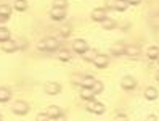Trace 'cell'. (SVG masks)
Returning a JSON list of instances; mask_svg holds the SVG:
<instances>
[{
  "label": "cell",
  "instance_id": "obj_1",
  "mask_svg": "<svg viewBox=\"0 0 159 121\" xmlns=\"http://www.w3.org/2000/svg\"><path fill=\"white\" fill-rule=\"evenodd\" d=\"M40 50H47V52H55V50H58L60 47V42L57 39H47L43 42H39V45H37Z\"/></svg>",
  "mask_w": 159,
  "mask_h": 121
},
{
  "label": "cell",
  "instance_id": "obj_2",
  "mask_svg": "<svg viewBox=\"0 0 159 121\" xmlns=\"http://www.w3.org/2000/svg\"><path fill=\"white\" fill-rule=\"evenodd\" d=\"M108 63H109V58L106 57L105 53H97V55H95V58H93V65H95L97 68H100V70L106 68V66H108Z\"/></svg>",
  "mask_w": 159,
  "mask_h": 121
},
{
  "label": "cell",
  "instance_id": "obj_3",
  "mask_svg": "<svg viewBox=\"0 0 159 121\" xmlns=\"http://www.w3.org/2000/svg\"><path fill=\"white\" fill-rule=\"evenodd\" d=\"M13 111H15L16 115L23 116V115H26L27 111H29V104H26L24 100H18L16 104L13 105Z\"/></svg>",
  "mask_w": 159,
  "mask_h": 121
},
{
  "label": "cell",
  "instance_id": "obj_4",
  "mask_svg": "<svg viewBox=\"0 0 159 121\" xmlns=\"http://www.w3.org/2000/svg\"><path fill=\"white\" fill-rule=\"evenodd\" d=\"M90 104H87V110L89 111H93V113L97 115H101L103 111H105V104H101V102H95V100H89Z\"/></svg>",
  "mask_w": 159,
  "mask_h": 121
},
{
  "label": "cell",
  "instance_id": "obj_5",
  "mask_svg": "<svg viewBox=\"0 0 159 121\" xmlns=\"http://www.w3.org/2000/svg\"><path fill=\"white\" fill-rule=\"evenodd\" d=\"M43 90L48 95H58L61 92V86L58 84V82H47V84L43 86Z\"/></svg>",
  "mask_w": 159,
  "mask_h": 121
},
{
  "label": "cell",
  "instance_id": "obj_6",
  "mask_svg": "<svg viewBox=\"0 0 159 121\" xmlns=\"http://www.w3.org/2000/svg\"><path fill=\"white\" fill-rule=\"evenodd\" d=\"M120 86H122L124 90H134L137 87V81L132 76H124L122 81H120Z\"/></svg>",
  "mask_w": 159,
  "mask_h": 121
},
{
  "label": "cell",
  "instance_id": "obj_7",
  "mask_svg": "<svg viewBox=\"0 0 159 121\" xmlns=\"http://www.w3.org/2000/svg\"><path fill=\"white\" fill-rule=\"evenodd\" d=\"M50 16L53 18L55 21H61L66 18V8H60V7H53L52 12H50Z\"/></svg>",
  "mask_w": 159,
  "mask_h": 121
},
{
  "label": "cell",
  "instance_id": "obj_8",
  "mask_svg": "<svg viewBox=\"0 0 159 121\" xmlns=\"http://www.w3.org/2000/svg\"><path fill=\"white\" fill-rule=\"evenodd\" d=\"M72 50L76 53H79V55H82L85 50H89V45H87V42L84 39H77V41H74V44H72Z\"/></svg>",
  "mask_w": 159,
  "mask_h": 121
},
{
  "label": "cell",
  "instance_id": "obj_9",
  "mask_svg": "<svg viewBox=\"0 0 159 121\" xmlns=\"http://www.w3.org/2000/svg\"><path fill=\"white\" fill-rule=\"evenodd\" d=\"M105 18H108L106 16V8H101V7H98V8H95V10L92 12V20L93 21H98V23H101Z\"/></svg>",
  "mask_w": 159,
  "mask_h": 121
},
{
  "label": "cell",
  "instance_id": "obj_10",
  "mask_svg": "<svg viewBox=\"0 0 159 121\" xmlns=\"http://www.w3.org/2000/svg\"><path fill=\"white\" fill-rule=\"evenodd\" d=\"M2 50H3V52H7V53H13V52H16V50H18V45H16V42H15V41L8 39V41L2 42Z\"/></svg>",
  "mask_w": 159,
  "mask_h": 121
},
{
  "label": "cell",
  "instance_id": "obj_11",
  "mask_svg": "<svg viewBox=\"0 0 159 121\" xmlns=\"http://www.w3.org/2000/svg\"><path fill=\"white\" fill-rule=\"evenodd\" d=\"M45 113L50 116V119H57L60 115H63V113H61V108H60V107H57V105H50L48 108H47Z\"/></svg>",
  "mask_w": 159,
  "mask_h": 121
},
{
  "label": "cell",
  "instance_id": "obj_12",
  "mask_svg": "<svg viewBox=\"0 0 159 121\" xmlns=\"http://www.w3.org/2000/svg\"><path fill=\"white\" fill-rule=\"evenodd\" d=\"M11 15V7L10 5H0V20L7 21Z\"/></svg>",
  "mask_w": 159,
  "mask_h": 121
},
{
  "label": "cell",
  "instance_id": "obj_13",
  "mask_svg": "<svg viewBox=\"0 0 159 121\" xmlns=\"http://www.w3.org/2000/svg\"><path fill=\"white\" fill-rule=\"evenodd\" d=\"M80 97L84 99V100H93L95 99V94H93V90H92V87H80Z\"/></svg>",
  "mask_w": 159,
  "mask_h": 121
},
{
  "label": "cell",
  "instance_id": "obj_14",
  "mask_svg": "<svg viewBox=\"0 0 159 121\" xmlns=\"http://www.w3.org/2000/svg\"><path fill=\"white\" fill-rule=\"evenodd\" d=\"M124 53L129 55V57H138V55H140V47H138V45H127Z\"/></svg>",
  "mask_w": 159,
  "mask_h": 121
},
{
  "label": "cell",
  "instance_id": "obj_15",
  "mask_svg": "<svg viewBox=\"0 0 159 121\" xmlns=\"http://www.w3.org/2000/svg\"><path fill=\"white\" fill-rule=\"evenodd\" d=\"M113 55H122L124 52H125V45L124 44H120V42H117V44H114L113 47H111V50H109Z\"/></svg>",
  "mask_w": 159,
  "mask_h": 121
},
{
  "label": "cell",
  "instance_id": "obj_16",
  "mask_svg": "<svg viewBox=\"0 0 159 121\" xmlns=\"http://www.w3.org/2000/svg\"><path fill=\"white\" fill-rule=\"evenodd\" d=\"M127 8H129V2H127V0H114V10L125 12Z\"/></svg>",
  "mask_w": 159,
  "mask_h": 121
},
{
  "label": "cell",
  "instance_id": "obj_17",
  "mask_svg": "<svg viewBox=\"0 0 159 121\" xmlns=\"http://www.w3.org/2000/svg\"><path fill=\"white\" fill-rule=\"evenodd\" d=\"M145 99H148V100L157 99V89H154V87H146V89H145Z\"/></svg>",
  "mask_w": 159,
  "mask_h": 121
},
{
  "label": "cell",
  "instance_id": "obj_18",
  "mask_svg": "<svg viewBox=\"0 0 159 121\" xmlns=\"http://www.w3.org/2000/svg\"><path fill=\"white\" fill-rule=\"evenodd\" d=\"M101 24H103V29H106V31H111V29H114V27H116V21L109 20V18H105V20L101 21Z\"/></svg>",
  "mask_w": 159,
  "mask_h": 121
},
{
  "label": "cell",
  "instance_id": "obj_19",
  "mask_svg": "<svg viewBox=\"0 0 159 121\" xmlns=\"http://www.w3.org/2000/svg\"><path fill=\"white\" fill-rule=\"evenodd\" d=\"M11 99V92L8 89H0V104H5Z\"/></svg>",
  "mask_w": 159,
  "mask_h": 121
},
{
  "label": "cell",
  "instance_id": "obj_20",
  "mask_svg": "<svg viewBox=\"0 0 159 121\" xmlns=\"http://www.w3.org/2000/svg\"><path fill=\"white\" fill-rule=\"evenodd\" d=\"M95 78H92V76H85V78H82L80 79V86H84V87H92L93 84H95Z\"/></svg>",
  "mask_w": 159,
  "mask_h": 121
},
{
  "label": "cell",
  "instance_id": "obj_21",
  "mask_svg": "<svg viewBox=\"0 0 159 121\" xmlns=\"http://www.w3.org/2000/svg\"><path fill=\"white\" fill-rule=\"evenodd\" d=\"M13 7H15V10H18V12H24L27 8V2L26 0H15Z\"/></svg>",
  "mask_w": 159,
  "mask_h": 121
},
{
  "label": "cell",
  "instance_id": "obj_22",
  "mask_svg": "<svg viewBox=\"0 0 159 121\" xmlns=\"http://www.w3.org/2000/svg\"><path fill=\"white\" fill-rule=\"evenodd\" d=\"M146 55H148V58H151V60H156V58L159 57V49L156 47V45H153V47H149V49H148Z\"/></svg>",
  "mask_w": 159,
  "mask_h": 121
},
{
  "label": "cell",
  "instance_id": "obj_23",
  "mask_svg": "<svg viewBox=\"0 0 159 121\" xmlns=\"http://www.w3.org/2000/svg\"><path fill=\"white\" fill-rule=\"evenodd\" d=\"M103 87H105V86H103V82H101V81H95V84L92 86V90H93V94H95V95L101 94V92H103Z\"/></svg>",
  "mask_w": 159,
  "mask_h": 121
},
{
  "label": "cell",
  "instance_id": "obj_24",
  "mask_svg": "<svg viewBox=\"0 0 159 121\" xmlns=\"http://www.w3.org/2000/svg\"><path fill=\"white\" fill-rule=\"evenodd\" d=\"M10 39V31L7 27H0V42H5Z\"/></svg>",
  "mask_w": 159,
  "mask_h": 121
},
{
  "label": "cell",
  "instance_id": "obj_25",
  "mask_svg": "<svg viewBox=\"0 0 159 121\" xmlns=\"http://www.w3.org/2000/svg\"><path fill=\"white\" fill-rule=\"evenodd\" d=\"M58 58H60L61 61H69V60H71V53H69L68 50H60V52H58Z\"/></svg>",
  "mask_w": 159,
  "mask_h": 121
},
{
  "label": "cell",
  "instance_id": "obj_26",
  "mask_svg": "<svg viewBox=\"0 0 159 121\" xmlns=\"http://www.w3.org/2000/svg\"><path fill=\"white\" fill-rule=\"evenodd\" d=\"M95 52H92V50H85V52H84L82 53V57L84 58H85V60H90V61H93V58H95Z\"/></svg>",
  "mask_w": 159,
  "mask_h": 121
},
{
  "label": "cell",
  "instance_id": "obj_27",
  "mask_svg": "<svg viewBox=\"0 0 159 121\" xmlns=\"http://www.w3.org/2000/svg\"><path fill=\"white\" fill-rule=\"evenodd\" d=\"M35 121H50V116L47 113H39L35 116Z\"/></svg>",
  "mask_w": 159,
  "mask_h": 121
},
{
  "label": "cell",
  "instance_id": "obj_28",
  "mask_svg": "<svg viewBox=\"0 0 159 121\" xmlns=\"http://www.w3.org/2000/svg\"><path fill=\"white\" fill-rule=\"evenodd\" d=\"M68 5V0H55L53 7H60V8H66Z\"/></svg>",
  "mask_w": 159,
  "mask_h": 121
},
{
  "label": "cell",
  "instance_id": "obj_29",
  "mask_svg": "<svg viewBox=\"0 0 159 121\" xmlns=\"http://www.w3.org/2000/svg\"><path fill=\"white\" fill-rule=\"evenodd\" d=\"M114 121H129V118H127V115L120 113V115H117V116L114 118Z\"/></svg>",
  "mask_w": 159,
  "mask_h": 121
},
{
  "label": "cell",
  "instance_id": "obj_30",
  "mask_svg": "<svg viewBox=\"0 0 159 121\" xmlns=\"http://www.w3.org/2000/svg\"><path fill=\"white\" fill-rule=\"evenodd\" d=\"M69 32H71V27H69V26H68V27H63V29H61V34H63V36H68Z\"/></svg>",
  "mask_w": 159,
  "mask_h": 121
},
{
  "label": "cell",
  "instance_id": "obj_31",
  "mask_svg": "<svg viewBox=\"0 0 159 121\" xmlns=\"http://www.w3.org/2000/svg\"><path fill=\"white\" fill-rule=\"evenodd\" d=\"M145 121H157V116L156 115H148Z\"/></svg>",
  "mask_w": 159,
  "mask_h": 121
},
{
  "label": "cell",
  "instance_id": "obj_32",
  "mask_svg": "<svg viewBox=\"0 0 159 121\" xmlns=\"http://www.w3.org/2000/svg\"><path fill=\"white\" fill-rule=\"evenodd\" d=\"M127 2H129V5H138L142 0H127Z\"/></svg>",
  "mask_w": 159,
  "mask_h": 121
},
{
  "label": "cell",
  "instance_id": "obj_33",
  "mask_svg": "<svg viewBox=\"0 0 159 121\" xmlns=\"http://www.w3.org/2000/svg\"><path fill=\"white\" fill-rule=\"evenodd\" d=\"M57 121H64V116H63V115H60V116L57 118Z\"/></svg>",
  "mask_w": 159,
  "mask_h": 121
},
{
  "label": "cell",
  "instance_id": "obj_34",
  "mask_svg": "<svg viewBox=\"0 0 159 121\" xmlns=\"http://www.w3.org/2000/svg\"><path fill=\"white\" fill-rule=\"evenodd\" d=\"M156 79H157V81H159V71H157V73H156Z\"/></svg>",
  "mask_w": 159,
  "mask_h": 121
},
{
  "label": "cell",
  "instance_id": "obj_35",
  "mask_svg": "<svg viewBox=\"0 0 159 121\" xmlns=\"http://www.w3.org/2000/svg\"><path fill=\"white\" fill-rule=\"evenodd\" d=\"M156 60H157V63H159V57H157V58H156Z\"/></svg>",
  "mask_w": 159,
  "mask_h": 121
},
{
  "label": "cell",
  "instance_id": "obj_36",
  "mask_svg": "<svg viewBox=\"0 0 159 121\" xmlns=\"http://www.w3.org/2000/svg\"><path fill=\"white\" fill-rule=\"evenodd\" d=\"M0 121H2V115H0Z\"/></svg>",
  "mask_w": 159,
  "mask_h": 121
}]
</instances>
